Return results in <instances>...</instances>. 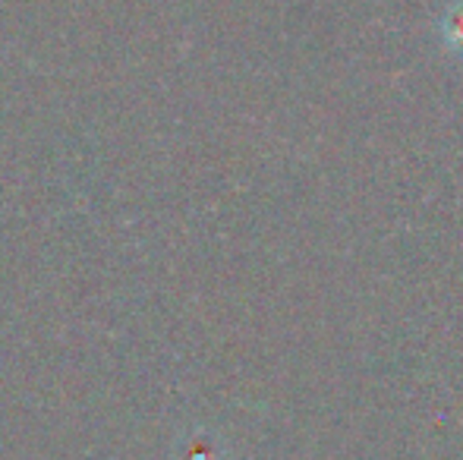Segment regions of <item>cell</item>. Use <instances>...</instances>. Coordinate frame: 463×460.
<instances>
[{
  "label": "cell",
  "instance_id": "6da1fadb",
  "mask_svg": "<svg viewBox=\"0 0 463 460\" xmlns=\"http://www.w3.org/2000/svg\"><path fill=\"white\" fill-rule=\"evenodd\" d=\"M441 35L454 51H463V4L451 6V13L441 19Z\"/></svg>",
  "mask_w": 463,
  "mask_h": 460
}]
</instances>
